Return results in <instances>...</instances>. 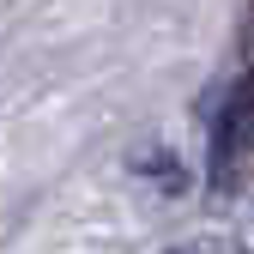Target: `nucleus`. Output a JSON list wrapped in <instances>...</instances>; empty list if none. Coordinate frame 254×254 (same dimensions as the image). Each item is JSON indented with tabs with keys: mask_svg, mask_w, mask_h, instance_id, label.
<instances>
[{
	"mask_svg": "<svg viewBox=\"0 0 254 254\" xmlns=\"http://www.w3.org/2000/svg\"><path fill=\"white\" fill-rule=\"evenodd\" d=\"M170 254H248V248L230 242V236H194V242H176Z\"/></svg>",
	"mask_w": 254,
	"mask_h": 254,
	"instance_id": "f257e3e1",
	"label": "nucleus"
},
{
	"mask_svg": "<svg viewBox=\"0 0 254 254\" xmlns=\"http://www.w3.org/2000/svg\"><path fill=\"white\" fill-rule=\"evenodd\" d=\"M248 67H254V24H248Z\"/></svg>",
	"mask_w": 254,
	"mask_h": 254,
	"instance_id": "f03ea898",
	"label": "nucleus"
}]
</instances>
